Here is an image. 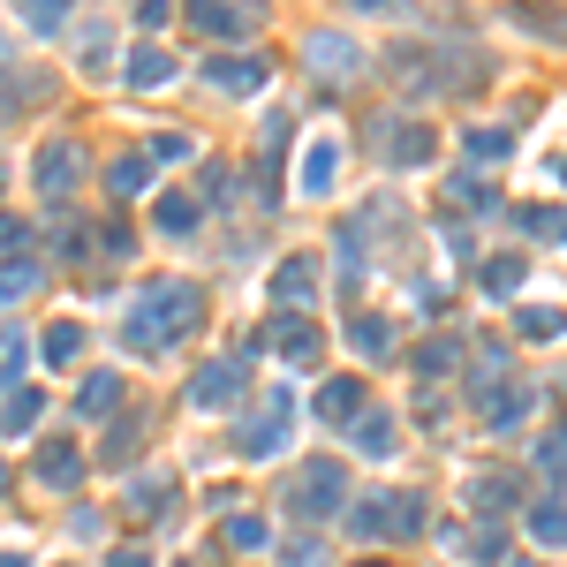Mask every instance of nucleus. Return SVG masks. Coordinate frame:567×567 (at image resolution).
<instances>
[{
    "instance_id": "obj_27",
    "label": "nucleus",
    "mask_w": 567,
    "mask_h": 567,
    "mask_svg": "<svg viewBox=\"0 0 567 567\" xmlns=\"http://www.w3.org/2000/svg\"><path fill=\"white\" fill-rule=\"evenodd\" d=\"M522 235H538V243H560V205H530V212H522Z\"/></svg>"
},
{
    "instance_id": "obj_32",
    "label": "nucleus",
    "mask_w": 567,
    "mask_h": 567,
    "mask_svg": "<svg viewBox=\"0 0 567 567\" xmlns=\"http://www.w3.org/2000/svg\"><path fill=\"white\" fill-rule=\"evenodd\" d=\"M227 545L258 553V545H266V522H258V515H235V522H227Z\"/></svg>"
},
{
    "instance_id": "obj_44",
    "label": "nucleus",
    "mask_w": 567,
    "mask_h": 567,
    "mask_svg": "<svg viewBox=\"0 0 567 567\" xmlns=\"http://www.w3.org/2000/svg\"><path fill=\"white\" fill-rule=\"evenodd\" d=\"M15 243H23V220H15V212H0V250H15Z\"/></svg>"
},
{
    "instance_id": "obj_21",
    "label": "nucleus",
    "mask_w": 567,
    "mask_h": 567,
    "mask_svg": "<svg viewBox=\"0 0 567 567\" xmlns=\"http://www.w3.org/2000/svg\"><path fill=\"white\" fill-rule=\"evenodd\" d=\"M107 189H114V197H137V189H151V159H144V151L114 159V167H107Z\"/></svg>"
},
{
    "instance_id": "obj_6",
    "label": "nucleus",
    "mask_w": 567,
    "mask_h": 567,
    "mask_svg": "<svg viewBox=\"0 0 567 567\" xmlns=\"http://www.w3.org/2000/svg\"><path fill=\"white\" fill-rule=\"evenodd\" d=\"M30 174H38V189H46V197H69V189H76V174H84V151H76L69 137H53V144H38V167H30Z\"/></svg>"
},
{
    "instance_id": "obj_1",
    "label": "nucleus",
    "mask_w": 567,
    "mask_h": 567,
    "mask_svg": "<svg viewBox=\"0 0 567 567\" xmlns=\"http://www.w3.org/2000/svg\"><path fill=\"white\" fill-rule=\"evenodd\" d=\"M197 318H205V295L189 281H151L137 295V310H130V325H122V341H130L137 356H159V348H174L182 333H197Z\"/></svg>"
},
{
    "instance_id": "obj_8",
    "label": "nucleus",
    "mask_w": 567,
    "mask_h": 567,
    "mask_svg": "<svg viewBox=\"0 0 567 567\" xmlns=\"http://www.w3.org/2000/svg\"><path fill=\"white\" fill-rule=\"evenodd\" d=\"M287 424H295V402H266V417L243 424V454H273L287 439Z\"/></svg>"
},
{
    "instance_id": "obj_13",
    "label": "nucleus",
    "mask_w": 567,
    "mask_h": 567,
    "mask_svg": "<svg viewBox=\"0 0 567 567\" xmlns=\"http://www.w3.org/2000/svg\"><path fill=\"white\" fill-rule=\"evenodd\" d=\"M477 409H484V431H507V424H522L530 394H522V386H484V394H477Z\"/></svg>"
},
{
    "instance_id": "obj_47",
    "label": "nucleus",
    "mask_w": 567,
    "mask_h": 567,
    "mask_svg": "<svg viewBox=\"0 0 567 567\" xmlns=\"http://www.w3.org/2000/svg\"><path fill=\"white\" fill-rule=\"evenodd\" d=\"M0 69H8V46H0Z\"/></svg>"
},
{
    "instance_id": "obj_28",
    "label": "nucleus",
    "mask_w": 567,
    "mask_h": 567,
    "mask_svg": "<svg viewBox=\"0 0 567 567\" xmlns=\"http://www.w3.org/2000/svg\"><path fill=\"white\" fill-rule=\"evenodd\" d=\"M348 530H356V538H386V500H363V507H348Z\"/></svg>"
},
{
    "instance_id": "obj_40",
    "label": "nucleus",
    "mask_w": 567,
    "mask_h": 567,
    "mask_svg": "<svg viewBox=\"0 0 567 567\" xmlns=\"http://www.w3.org/2000/svg\"><path fill=\"white\" fill-rule=\"evenodd\" d=\"M348 15H409V0H341Z\"/></svg>"
},
{
    "instance_id": "obj_15",
    "label": "nucleus",
    "mask_w": 567,
    "mask_h": 567,
    "mask_svg": "<svg viewBox=\"0 0 567 567\" xmlns=\"http://www.w3.org/2000/svg\"><path fill=\"white\" fill-rule=\"evenodd\" d=\"M114 409H122V379L114 371H91L84 394H76V417H114Z\"/></svg>"
},
{
    "instance_id": "obj_26",
    "label": "nucleus",
    "mask_w": 567,
    "mask_h": 567,
    "mask_svg": "<svg viewBox=\"0 0 567 567\" xmlns=\"http://www.w3.org/2000/svg\"><path fill=\"white\" fill-rule=\"evenodd\" d=\"M38 409H46L38 394H8V409H0V431H30V424H38Z\"/></svg>"
},
{
    "instance_id": "obj_10",
    "label": "nucleus",
    "mask_w": 567,
    "mask_h": 567,
    "mask_svg": "<svg viewBox=\"0 0 567 567\" xmlns=\"http://www.w3.org/2000/svg\"><path fill=\"white\" fill-rule=\"evenodd\" d=\"M76 477H84V469H76V446H69V439H46V446H38V484H46V492H76Z\"/></svg>"
},
{
    "instance_id": "obj_39",
    "label": "nucleus",
    "mask_w": 567,
    "mask_h": 567,
    "mask_svg": "<svg viewBox=\"0 0 567 567\" xmlns=\"http://www.w3.org/2000/svg\"><path fill=\"white\" fill-rule=\"evenodd\" d=\"M522 333H530V341H553L560 318H553V310H522Z\"/></svg>"
},
{
    "instance_id": "obj_22",
    "label": "nucleus",
    "mask_w": 567,
    "mask_h": 567,
    "mask_svg": "<svg viewBox=\"0 0 567 567\" xmlns=\"http://www.w3.org/2000/svg\"><path fill=\"white\" fill-rule=\"evenodd\" d=\"M348 341H356L363 356H394V325H386V318H348Z\"/></svg>"
},
{
    "instance_id": "obj_36",
    "label": "nucleus",
    "mask_w": 567,
    "mask_h": 567,
    "mask_svg": "<svg viewBox=\"0 0 567 567\" xmlns=\"http://www.w3.org/2000/svg\"><path fill=\"white\" fill-rule=\"evenodd\" d=\"M151 159H197V137H174L167 130V137H151Z\"/></svg>"
},
{
    "instance_id": "obj_17",
    "label": "nucleus",
    "mask_w": 567,
    "mask_h": 567,
    "mask_svg": "<svg viewBox=\"0 0 567 567\" xmlns=\"http://www.w3.org/2000/svg\"><path fill=\"white\" fill-rule=\"evenodd\" d=\"M348 431H356V446H363V454H394V417H386V409H356Z\"/></svg>"
},
{
    "instance_id": "obj_38",
    "label": "nucleus",
    "mask_w": 567,
    "mask_h": 567,
    "mask_svg": "<svg viewBox=\"0 0 567 567\" xmlns=\"http://www.w3.org/2000/svg\"><path fill=\"white\" fill-rule=\"evenodd\" d=\"M99 243H107L114 258H130V250H137V235H130V220H107V235H99Z\"/></svg>"
},
{
    "instance_id": "obj_42",
    "label": "nucleus",
    "mask_w": 567,
    "mask_h": 567,
    "mask_svg": "<svg viewBox=\"0 0 567 567\" xmlns=\"http://www.w3.org/2000/svg\"><path fill=\"white\" fill-rule=\"evenodd\" d=\"M281 567H318V545H310V538H295V545L281 553Z\"/></svg>"
},
{
    "instance_id": "obj_25",
    "label": "nucleus",
    "mask_w": 567,
    "mask_h": 567,
    "mask_svg": "<svg viewBox=\"0 0 567 567\" xmlns=\"http://www.w3.org/2000/svg\"><path fill=\"white\" fill-rule=\"evenodd\" d=\"M461 151L492 167V159H507V151H515V137H507V130H469V137H461Z\"/></svg>"
},
{
    "instance_id": "obj_14",
    "label": "nucleus",
    "mask_w": 567,
    "mask_h": 567,
    "mask_svg": "<svg viewBox=\"0 0 567 567\" xmlns=\"http://www.w3.org/2000/svg\"><path fill=\"white\" fill-rule=\"evenodd\" d=\"M130 84H137V91L174 84V53H167V46H137V53H130Z\"/></svg>"
},
{
    "instance_id": "obj_20",
    "label": "nucleus",
    "mask_w": 567,
    "mask_h": 567,
    "mask_svg": "<svg viewBox=\"0 0 567 567\" xmlns=\"http://www.w3.org/2000/svg\"><path fill=\"white\" fill-rule=\"evenodd\" d=\"M159 235H174V243H182V235H197V197L167 189V197H159Z\"/></svg>"
},
{
    "instance_id": "obj_12",
    "label": "nucleus",
    "mask_w": 567,
    "mask_h": 567,
    "mask_svg": "<svg viewBox=\"0 0 567 567\" xmlns=\"http://www.w3.org/2000/svg\"><path fill=\"white\" fill-rule=\"evenodd\" d=\"M386 159H394V167H424L431 159V130L424 122H386Z\"/></svg>"
},
{
    "instance_id": "obj_3",
    "label": "nucleus",
    "mask_w": 567,
    "mask_h": 567,
    "mask_svg": "<svg viewBox=\"0 0 567 567\" xmlns=\"http://www.w3.org/2000/svg\"><path fill=\"white\" fill-rule=\"evenodd\" d=\"M182 15H189L205 38H243V30H258V23H266V8H258V0H182Z\"/></svg>"
},
{
    "instance_id": "obj_24",
    "label": "nucleus",
    "mask_w": 567,
    "mask_h": 567,
    "mask_svg": "<svg viewBox=\"0 0 567 567\" xmlns=\"http://www.w3.org/2000/svg\"><path fill=\"white\" fill-rule=\"evenodd\" d=\"M446 197H454V205H477V212H492V205H500L484 174H454V182H446Z\"/></svg>"
},
{
    "instance_id": "obj_4",
    "label": "nucleus",
    "mask_w": 567,
    "mask_h": 567,
    "mask_svg": "<svg viewBox=\"0 0 567 567\" xmlns=\"http://www.w3.org/2000/svg\"><path fill=\"white\" fill-rule=\"evenodd\" d=\"M341 492H348L341 461H310V469H303V484L287 492V507H295L303 522H318V515H333V507H341Z\"/></svg>"
},
{
    "instance_id": "obj_19",
    "label": "nucleus",
    "mask_w": 567,
    "mask_h": 567,
    "mask_svg": "<svg viewBox=\"0 0 567 567\" xmlns=\"http://www.w3.org/2000/svg\"><path fill=\"white\" fill-rule=\"evenodd\" d=\"M273 295H281V303H310V295H318V266H310V258H287L281 273H273Z\"/></svg>"
},
{
    "instance_id": "obj_5",
    "label": "nucleus",
    "mask_w": 567,
    "mask_h": 567,
    "mask_svg": "<svg viewBox=\"0 0 567 567\" xmlns=\"http://www.w3.org/2000/svg\"><path fill=\"white\" fill-rule=\"evenodd\" d=\"M303 61H310V69L325 76V84H356V76H363V53H356V46H348L341 30H318V38L303 46Z\"/></svg>"
},
{
    "instance_id": "obj_31",
    "label": "nucleus",
    "mask_w": 567,
    "mask_h": 567,
    "mask_svg": "<svg viewBox=\"0 0 567 567\" xmlns=\"http://www.w3.org/2000/svg\"><path fill=\"white\" fill-rule=\"evenodd\" d=\"M76 348H84V333H76V325H69V318H61V325H53V333H46V356H53V363H69V356H76Z\"/></svg>"
},
{
    "instance_id": "obj_41",
    "label": "nucleus",
    "mask_w": 567,
    "mask_h": 567,
    "mask_svg": "<svg viewBox=\"0 0 567 567\" xmlns=\"http://www.w3.org/2000/svg\"><path fill=\"white\" fill-rule=\"evenodd\" d=\"M0 348H8V356H0V386H15V379H23V341H0Z\"/></svg>"
},
{
    "instance_id": "obj_43",
    "label": "nucleus",
    "mask_w": 567,
    "mask_h": 567,
    "mask_svg": "<svg viewBox=\"0 0 567 567\" xmlns=\"http://www.w3.org/2000/svg\"><path fill=\"white\" fill-rule=\"evenodd\" d=\"M469 553L492 567V560H500V530H477V538H469Z\"/></svg>"
},
{
    "instance_id": "obj_34",
    "label": "nucleus",
    "mask_w": 567,
    "mask_h": 567,
    "mask_svg": "<svg viewBox=\"0 0 567 567\" xmlns=\"http://www.w3.org/2000/svg\"><path fill=\"white\" fill-rule=\"evenodd\" d=\"M469 500H477V507H507L515 484H507V477H484V484H469Z\"/></svg>"
},
{
    "instance_id": "obj_46",
    "label": "nucleus",
    "mask_w": 567,
    "mask_h": 567,
    "mask_svg": "<svg viewBox=\"0 0 567 567\" xmlns=\"http://www.w3.org/2000/svg\"><path fill=\"white\" fill-rule=\"evenodd\" d=\"M107 567H151V560H144L137 545H122V553H114V560H107Z\"/></svg>"
},
{
    "instance_id": "obj_9",
    "label": "nucleus",
    "mask_w": 567,
    "mask_h": 567,
    "mask_svg": "<svg viewBox=\"0 0 567 567\" xmlns=\"http://www.w3.org/2000/svg\"><path fill=\"white\" fill-rule=\"evenodd\" d=\"M266 84V61L258 53H227V61H212V91H235V99H250Z\"/></svg>"
},
{
    "instance_id": "obj_37",
    "label": "nucleus",
    "mask_w": 567,
    "mask_h": 567,
    "mask_svg": "<svg viewBox=\"0 0 567 567\" xmlns=\"http://www.w3.org/2000/svg\"><path fill=\"white\" fill-rule=\"evenodd\" d=\"M53 258H84V227H76V220L53 227Z\"/></svg>"
},
{
    "instance_id": "obj_35",
    "label": "nucleus",
    "mask_w": 567,
    "mask_h": 567,
    "mask_svg": "<svg viewBox=\"0 0 567 567\" xmlns=\"http://www.w3.org/2000/svg\"><path fill=\"white\" fill-rule=\"evenodd\" d=\"M23 15H30V30H53L69 15V0H23Z\"/></svg>"
},
{
    "instance_id": "obj_16",
    "label": "nucleus",
    "mask_w": 567,
    "mask_h": 567,
    "mask_svg": "<svg viewBox=\"0 0 567 567\" xmlns=\"http://www.w3.org/2000/svg\"><path fill=\"white\" fill-rule=\"evenodd\" d=\"M273 348H281L287 363H310V356H318V325H310V318H281V325H273Z\"/></svg>"
},
{
    "instance_id": "obj_2",
    "label": "nucleus",
    "mask_w": 567,
    "mask_h": 567,
    "mask_svg": "<svg viewBox=\"0 0 567 567\" xmlns=\"http://www.w3.org/2000/svg\"><path fill=\"white\" fill-rule=\"evenodd\" d=\"M386 69H394V84L417 91V99H446V91L484 84V61H477L469 46H394Z\"/></svg>"
},
{
    "instance_id": "obj_18",
    "label": "nucleus",
    "mask_w": 567,
    "mask_h": 567,
    "mask_svg": "<svg viewBox=\"0 0 567 567\" xmlns=\"http://www.w3.org/2000/svg\"><path fill=\"white\" fill-rule=\"evenodd\" d=\"M356 409H363V386H356V379H325V386H318V417L348 424Z\"/></svg>"
},
{
    "instance_id": "obj_33",
    "label": "nucleus",
    "mask_w": 567,
    "mask_h": 567,
    "mask_svg": "<svg viewBox=\"0 0 567 567\" xmlns=\"http://www.w3.org/2000/svg\"><path fill=\"white\" fill-rule=\"evenodd\" d=\"M417 371H431V379L454 371V341H424V348H417Z\"/></svg>"
},
{
    "instance_id": "obj_29",
    "label": "nucleus",
    "mask_w": 567,
    "mask_h": 567,
    "mask_svg": "<svg viewBox=\"0 0 567 567\" xmlns=\"http://www.w3.org/2000/svg\"><path fill=\"white\" fill-rule=\"evenodd\" d=\"M530 538H538V545H560V500L530 507Z\"/></svg>"
},
{
    "instance_id": "obj_23",
    "label": "nucleus",
    "mask_w": 567,
    "mask_h": 567,
    "mask_svg": "<svg viewBox=\"0 0 567 567\" xmlns=\"http://www.w3.org/2000/svg\"><path fill=\"white\" fill-rule=\"evenodd\" d=\"M477 281H484V295H515L522 287V258H484Z\"/></svg>"
},
{
    "instance_id": "obj_45",
    "label": "nucleus",
    "mask_w": 567,
    "mask_h": 567,
    "mask_svg": "<svg viewBox=\"0 0 567 567\" xmlns=\"http://www.w3.org/2000/svg\"><path fill=\"white\" fill-rule=\"evenodd\" d=\"M137 23H167V0H137Z\"/></svg>"
},
{
    "instance_id": "obj_7",
    "label": "nucleus",
    "mask_w": 567,
    "mask_h": 567,
    "mask_svg": "<svg viewBox=\"0 0 567 567\" xmlns=\"http://www.w3.org/2000/svg\"><path fill=\"white\" fill-rule=\"evenodd\" d=\"M235 394H243V363H205L189 379V409H227Z\"/></svg>"
},
{
    "instance_id": "obj_30",
    "label": "nucleus",
    "mask_w": 567,
    "mask_h": 567,
    "mask_svg": "<svg viewBox=\"0 0 567 567\" xmlns=\"http://www.w3.org/2000/svg\"><path fill=\"white\" fill-rule=\"evenodd\" d=\"M30 287H38V266H8V273H0V303H23Z\"/></svg>"
},
{
    "instance_id": "obj_11",
    "label": "nucleus",
    "mask_w": 567,
    "mask_h": 567,
    "mask_svg": "<svg viewBox=\"0 0 567 567\" xmlns=\"http://www.w3.org/2000/svg\"><path fill=\"white\" fill-rule=\"evenodd\" d=\"M333 174H341V144L318 137L310 151H303V197H325V189H333Z\"/></svg>"
}]
</instances>
